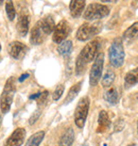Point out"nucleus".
Wrapping results in <instances>:
<instances>
[{
    "mask_svg": "<svg viewBox=\"0 0 138 146\" xmlns=\"http://www.w3.org/2000/svg\"><path fill=\"white\" fill-rule=\"evenodd\" d=\"M85 8V0H71L69 4V10L71 16L77 18L82 14Z\"/></svg>",
    "mask_w": 138,
    "mask_h": 146,
    "instance_id": "f8f14e48",
    "label": "nucleus"
},
{
    "mask_svg": "<svg viewBox=\"0 0 138 146\" xmlns=\"http://www.w3.org/2000/svg\"><path fill=\"white\" fill-rule=\"evenodd\" d=\"M64 85L63 84H60L58 86H57V89H55V91H54V93H53V100H58L60 98L62 97V95H63V93H64Z\"/></svg>",
    "mask_w": 138,
    "mask_h": 146,
    "instance_id": "a878e982",
    "label": "nucleus"
},
{
    "mask_svg": "<svg viewBox=\"0 0 138 146\" xmlns=\"http://www.w3.org/2000/svg\"><path fill=\"white\" fill-rule=\"evenodd\" d=\"M16 92V85H15V80L14 78H9L5 85H4L3 92L0 97V109L2 113H8L11 109V105L14 99V95Z\"/></svg>",
    "mask_w": 138,
    "mask_h": 146,
    "instance_id": "f257e3e1",
    "label": "nucleus"
},
{
    "mask_svg": "<svg viewBox=\"0 0 138 146\" xmlns=\"http://www.w3.org/2000/svg\"><path fill=\"white\" fill-rule=\"evenodd\" d=\"M17 31L21 36H26L29 31V17L27 15H22L18 19L17 23Z\"/></svg>",
    "mask_w": 138,
    "mask_h": 146,
    "instance_id": "dca6fc26",
    "label": "nucleus"
},
{
    "mask_svg": "<svg viewBox=\"0 0 138 146\" xmlns=\"http://www.w3.org/2000/svg\"><path fill=\"white\" fill-rule=\"evenodd\" d=\"M129 146H137L136 144H131V145H129Z\"/></svg>",
    "mask_w": 138,
    "mask_h": 146,
    "instance_id": "72a5a7b5",
    "label": "nucleus"
},
{
    "mask_svg": "<svg viewBox=\"0 0 138 146\" xmlns=\"http://www.w3.org/2000/svg\"><path fill=\"white\" fill-rule=\"evenodd\" d=\"M57 51L63 57L69 56L71 53V51H72V42L71 41L62 42L61 44H60V46H58V48H57Z\"/></svg>",
    "mask_w": 138,
    "mask_h": 146,
    "instance_id": "412c9836",
    "label": "nucleus"
},
{
    "mask_svg": "<svg viewBox=\"0 0 138 146\" xmlns=\"http://www.w3.org/2000/svg\"><path fill=\"white\" fill-rule=\"evenodd\" d=\"M103 2H116V0H102Z\"/></svg>",
    "mask_w": 138,
    "mask_h": 146,
    "instance_id": "2f4dec72",
    "label": "nucleus"
},
{
    "mask_svg": "<svg viewBox=\"0 0 138 146\" xmlns=\"http://www.w3.org/2000/svg\"><path fill=\"white\" fill-rule=\"evenodd\" d=\"M100 31V26L99 25H89L83 24L78 29L77 31V38L81 42L88 41L89 38L97 35Z\"/></svg>",
    "mask_w": 138,
    "mask_h": 146,
    "instance_id": "423d86ee",
    "label": "nucleus"
},
{
    "mask_svg": "<svg viewBox=\"0 0 138 146\" xmlns=\"http://www.w3.org/2000/svg\"><path fill=\"white\" fill-rule=\"evenodd\" d=\"M5 11L8 14V17L10 21H13L15 18L16 12H15V8H14V4H13L12 0H7V3H5Z\"/></svg>",
    "mask_w": 138,
    "mask_h": 146,
    "instance_id": "393cba45",
    "label": "nucleus"
},
{
    "mask_svg": "<svg viewBox=\"0 0 138 146\" xmlns=\"http://www.w3.org/2000/svg\"><path fill=\"white\" fill-rule=\"evenodd\" d=\"M26 138V130L24 128H17L9 137L4 146H21Z\"/></svg>",
    "mask_w": 138,
    "mask_h": 146,
    "instance_id": "1a4fd4ad",
    "label": "nucleus"
},
{
    "mask_svg": "<svg viewBox=\"0 0 138 146\" xmlns=\"http://www.w3.org/2000/svg\"><path fill=\"white\" fill-rule=\"evenodd\" d=\"M69 33H70L69 24L66 21H61L54 27L52 36L53 42L57 44H61L62 42L65 41V38L69 35Z\"/></svg>",
    "mask_w": 138,
    "mask_h": 146,
    "instance_id": "0eeeda50",
    "label": "nucleus"
},
{
    "mask_svg": "<svg viewBox=\"0 0 138 146\" xmlns=\"http://www.w3.org/2000/svg\"><path fill=\"white\" fill-rule=\"evenodd\" d=\"M28 77H29V74H28V73L24 74V75H21L20 78H19V81L22 82V81H24V80H26V79H27V78H28Z\"/></svg>",
    "mask_w": 138,
    "mask_h": 146,
    "instance_id": "7c9ffc66",
    "label": "nucleus"
},
{
    "mask_svg": "<svg viewBox=\"0 0 138 146\" xmlns=\"http://www.w3.org/2000/svg\"><path fill=\"white\" fill-rule=\"evenodd\" d=\"M41 93H35V94H33V95H31L30 96V99H38V98L41 97Z\"/></svg>",
    "mask_w": 138,
    "mask_h": 146,
    "instance_id": "c756f323",
    "label": "nucleus"
},
{
    "mask_svg": "<svg viewBox=\"0 0 138 146\" xmlns=\"http://www.w3.org/2000/svg\"><path fill=\"white\" fill-rule=\"evenodd\" d=\"M1 121H2V117H1V114H0V126H1Z\"/></svg>",
    "mask_w": 138,
    "mask_h": 146,
    "instance_id": "473e14b6",
    "label": "nucleus"
},
{
    "mask_svg": "<svg viewBox=\"0 0 138 146\" xmlns=\"http://www.w3.org/2000/svg\"><path fill=\"white\" fill-rule=\"evenodd\" d=\"M115 77H116V76H115L114 72H113L112 69H107L101 80L102 85H103L104 88H108V86H110V85L113 84V82H114Z\"/></svg>",
    "mask_w": 138,
    "mask_h": 146,
    "instance_id": "5701e85b",
    "label": "nucleus"
},
{
    "mask_svg": "<svg viewBox=\"0 0 138 146\" xmlns=\"http://www.w3.org/2000/svg\"><path fill=\"white\" fill-rule=\"evenodd\" d=\"M48 91H45V92H43V93L41 94V97L38 98L39 99V104H43V102H45V100L47 99V97H48Z\"/></svg>",
    "mask_w": 138,
    "mask_h": 146,
    "instance_id": "c85d7f7f",
    "label": "nucleus"
},
{
    "mask_svg": "<svg viewBox=\"0 0 138 146\" xmlns=\"http://www.w3.org/2000/svg\"><path fill=\"white\" fill-rule=\"evenodd\" d=\"M99 47H100V44H99V41L98 40H95V41L90 42L86 45L84 48L82 49L81 51V57L85 60L86 63H89V62L93 61L96 57L98 56V51H99Z\"/></svg>",
    "mask_w": 138,
    "mask_h": 146,
    "instance_id": "6e6552de",
    "label": "nucleus"
},
{
    "mask_svg": "<svg viewBox=\"0 0 138 146\" xmlns=\"http://www.w3.org/2000/svg\"><path fill=\"white\" fill-rule=\"evenodd\" d=\"M45 138V132L44 131H38L35 132L34 134H32L29 140L27 141L24 146H38L41 143L43 139Z\"/></svg>",
    "mask_w": 138,
    "mask_h": 146,
    "instance_id": "aec40b11",
    "label": "nucleus"
},
{
    "mask_svg": "<svg viewBox=\"0 0 138 146\" xmlns=\"http://www.w3.org/2000/svg\"><path fill=\"white\" fill-rule=\"evenodd\" d=\"M38 25H39V27L43 30V32H44L45 35L50 34L54 30V27H55L54 21H53V18L50 15H48V16L44 17L43 19H41V21H38Z\"/></svg>",
    "mask_w": 138,
    "mask_h": 146,
    "instance_id": "4468645a",
    "label": "nucleus"
},
{
    "mask_svg": "<svg viewBox=\"0 0 138 146\" xmlns=\"http://www.w3.org/2000/svg\"><path fill=\"white\" fill-rule=\"evenodd\" d=\"M83 146H86V145H83Z\"/></svg>",
    "mask_w": 138,
    "mask_h": 146,
    "instance_id": "e433bc0d",
    "label": "nucleus"
},
{
    "mask_svg": "<svg viewBox=\"0 0 138 146\" xmlns=\"http://www.w3.org/2000/svg\"><path fill=\"white\" fill-rule=\"evenodd\" d=\"M3 1H4V0H0V4L2 3V2H3Z\"/></svg>",
    "mask_w": 138,
    "mask_h": 146,
    "instance_id": "f704fd0d",
    "label": "nucleus"
},
{
    "mask_svg": "<svg viewBox=\"0 0 138 146\" xmlns=\"http://www.w3.org/2000/svg\"><path fill=\"white\" fill-rule=\"evenodd\" d=\"M88 110H89V98L83 97L79 102L74 111V123L79 128H83L85 125Z\"/></svg>",
    "mask_w": 138,
    "mask_h": 146,
    "instance_id": "20e7f679",
    "label": "nucleus"
},
{
    "mask_svg": "<svg viewBox=\"0 0 138 146\" xmlns=\"http://www.w3.org/2000/svg\"><path fill=\"white\" fill-rule=\"evenodd\" d=\"M74 141V131L71 128H68L60 139L58 146H71Z\"/></svg>",
    "mask_w": 138,
    "mask_h": 146,
    "instance_id": "2eb2a0df",
    "label": "nucleus"
},
{
    "mask_svg": "<svg viewBox=\"0 0 138 146\" xmlns=\"http://www.w3.org/2000/svg\"><path fill=\"white\" fill-rule=\"evenodd\" d=\"M104 99L110 105H116L119 102V92L116 88H110L104 94Z\"/></svg>",
    "mask_w": 138,
    "mask_h": 146,
    "instance_id": "f3484780",
    "label": "nucleus"
},
{
    "mask_svg": "<svg viewBox=\"0 0 138 146\" xmlns=\"http://www.w3.org/2000/svg\"><path fill=\"white\" fill-rule=\"evenodd\" d=\"M0 50H1V45H0Z\"/></svg>",
    "mask_w": 138,
    "mask_h": 146,
    "instance_id": "c9c22d12",
    "label": "nucleus"
},
{
    "mask_svg": "<svg viewBox=\"0 0 138 146\" xmlns=\"http://www.w3.org/2000/svg\"><path fill=\"white\" fill-rule=\"evenodd\" d=\"M86 64L87 63L85 62V60L81 57V54H79L77 62H76V74H77L78 76H80V75H82V74L85 72Z\"/></svg>",
    "mask_w": 138,
    "mask_h": 146,
    "instance_id": "b1692460",
    "label": "nucleus"
},
{
    "mask_svg": "<svg viewBox=\"0 0 138 146\" xmlns=\"http://www.w3.org/2000/svg\"><path fill=\"white\" fill-rule=\"evenodd\" d=\"M124 81H126V86L130 88L132 85L137 84L138 83V67L130 70L129 73L126 75L124 78Z\"/></svg>",
    "mask_w": 138,
    "mask_h": 146,
    "instance_id": "6ab92c4d",
    "label": "nucleus"
},
{
    "mask_svg": "<svg viewBox=\"0 0 138 146\" xmlns=\"http://www.w3.org/2000/svg\"><path fill=\"white\" fill-rule=\"evenodd\" d=\"M110 117H108V114H107L106 111L102 110L101 112L99 113L97 132H99V133L105 132L106 130L110 128Z\"/></svg>",
    "mask_w": 138,
    "mask_h": 146,
    "instance_id": "9b49d317",
    "label": "nucleus"
},
{
    "mask_svg": "<svg viewBox=\"0 0 138 146\" xmlns=\"http://www.w3.org/2000/svg\"><path fill=\"white\" fill-rule=\"evenodd\" d=\"M45 34L43 32V30L41 29L39 27V25L37 23L33 29L31 30V36H30V42H31V44L33 45H39L43 43L44 41V38H45Z\"/></svg>",
    "mask_w": 138,
    "mask_h": 146,
    "instance_id": "ddd939ff",
    "label": "nucleus"
},
{
    "mask_svg": "<svg viewBox=\"0 0 138 146\" xmlns=\"http://www.w3.org/2000/svg\"><path fill=\"white\" fill-rule=\"evenodd\" d=\"M103 62H104V54L102 52L98 53V56L95 59L91 69H90L89 75V83L91 86L98 84V82L100 81L102 75V70H103Z\"/></svg>",
    "mask_w": 138,
    "mask_h": 146,
    "instance_id": "39448f33",
    "label": "nucleus"
},
{
    "mask_svg": "<svg viewBox=\"0 0 138 146\" xmlns=\"http://www.w3.org/2000/svg\"><path fill=\"white\" fill-rule=\"evenodd\" d=\"M27 51L26 45L20 43V42H13L10 45V54L14 59H21L24 58Z\"/></svg>",
    "mask_w": 138,
    "mask_h": 146,
    "instance_id": "9d476101",
    "label": "nucleus"
},
{
    "mask_svg": "<svg viewBox=\"0 0 138 146\" xmlns=\"http://www.w3.org/2000/svg\"><path fill=\"white\" fill-rule=\"evenodd\" d=\"M123 37L126 40H134L138 37V21L134 23L131 27L126 29L123 33Z\"/></svg>",
    "mask_w": 138,
    "mask_h": 146,
    "instance_id": "4be33fe9",
    "label": "nucleus"
},
{
    "mask_svg": "<svg viewBox=\"0 0 138 146\" xmlns=\"http://www.w3.org/2000/svg\"><path fill=\"white\" fill-rule=\"evenodd\" d=\"M124 48L121 38H115L108 49L110 63L114 67H120L124 62Z\"/></svg>",
    "mask_w": 138,
    "mask_h": 146,
    "instance_id": "f03ea898",
    "label": "nucleus"
},
{
    "mask_svg": "<svg viewBox=\"0 0 138 146\" xmlns=\"http://www.w3.org/2000/svg\"><path fill=\"white\" fill-rule=\"evenodd\" d=\"M137 128H138V125H137Z\"/></svg>",
    "mask_w": 138,
    "mask_h": 146,
    "instance_id": "4c0bfd02",
    "label": "nucleus"
},
{
    "mask_svg": "<svg viewBox=\"0 0 138 146\" xmlns=\"http://www.w3.org/2000/svg\"><path fill=\"white\" fill-rule=\"evenodd\" d=\"M39 115H41V112H39V111H36V112H34V113L32 114V116L30 117V119H29V124H30V125H33V124H34V123L36 122L37 119H38Z\"/></svg>",
    "mask_w": 138,
    "mask_h": 146,
    "instance_id": "cd10ccee",
    "label": "nucleus"
},
{
    "mask_svg": "<svg viewBox=\"0 0 138 146\" xmlns=\"http://www.w3.org/2000/svg\"><path fill=\"white\" fill-rule=\"evenodd\" d=\"M81 86H82V81L78 82V83H76L73 86H71V89L69 90L68 94H67L65 100H64V104H65V105L70 104L74 98L77 97V95L79 94V92L81 91Z\"/></svg>",
    "mask_w": 138,
    "mask_h": 146,
    "instance_id": "a211bd4d",
    "label": "nucleus"
},
{
    "mask_svg": "<svg viewBox=\"0 0 138 146\" xmlns=\"http://www.w3.org/2000/svg\"><path fill=\"white\" fill-rule=\"evenodd\" d=\"M110 14V9L104 4L91 3L84 12V18L87 21H96L104 18Z\"/></svg>",
    "mask_w": 138,
    "mask_h": 146,
    "instance_id": "7ed1b4c3",
    "label": "nucleus"
},
{
    "mask_svg": "<svg viewBox=\"0 0 138 146\" xmlns=\"http://www.w3.org/2000/svg\"><path fill=\"white\" fill-rule=\"evenodd\" d=\"M123 127H124V122H123V119L119 118L115 124V131H121Z\"/></svg>",
    "mask_w": 138,
    "mask_h": 146,
    "instance_id": "bb28decb",
    "label": "nucleus"
}]
</instances>
